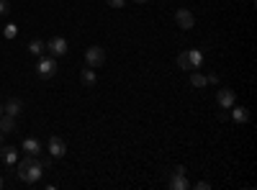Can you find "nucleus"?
Segmentation results:
<instances>
[{"label":"nucleus","instance_id":"1","mask_svg":"<svg viewBox=\"0 0 257 190\" xmlns=\"http://www.w3.org/2000/svg\"><path fill=\"white\" fill-rule=\"evenodd\" d=\"M16 172H18V177L24 180V182L34 185V182H39V180H41V175H44V164H41V159H39V157L26 154L21 162H16Z\"/></svg>","mask_w":257,"mask_h":190},{"label":"nucleus","instance_id":"2","mask_svg":"<svg viewBox=\"0 0 257 190\" xmlns=\"http://www.w3.org/2000/svg\"><path fill=\"white\" fill-rule=\"evenodd\" d=\"M201 65H203V52H198V49H188V52L178 54V67L180 70L193 72V70H198Z\"/></svg>","mask_w":257,"mask_h":190},{"label":"nucleus","instance_id":"3","mask_svg":"<svg viewBox=\"0 0 257 190\" xmlns=\"http://www.w3.org/2000/svg\"><path fill=\"white\" fill-rule=\"evenodd\" d=\"M36 75L41 80H49L57 75V57H44V59H39V65H36Z\"/></svg>","mask_w":257,"mask_h":190},{"label":"nucleus","instance_id":"4","mask_svg":"<svg viewBox=\"0 0 257 190\" xmlns=\"http://www.w3.org/2000/svg\"><path fill=\"white\" fill-rule=\"evenodd\" d=\"M85 62H88V67H93V70L103 67L105 49H103V47H88V52H85Z\"/></svg>","mask_w":257,"mask_h":190},{"label":"nucleus","instance_id":"5","mask_svg":"<svg viewBox=\"0 0 257 190\" xmlns=\"http://www.w3.org/2000/svg\"><path fill=\"white\" fill-rule=\"evenodd\" d=\"M44 49L52 57H64V54H67V41H64L62 36H54V39H49L47 44H44Z\"/></svg>","mask_w":257,"mask_h":190},{"label":"nucleus","instance_id":"6","mask_svg":"<svg viewBox=\"0 0 257 190\" xmlns=\"http://www.w3.org/2000/svg\"><path fill=\"white\" fill-rule=\"evenodd\" d=\"M175 21H178V26H180L183 31H190L193 26H196V16H193L188 8H178V11H175Z\"/></svg>","mask_w":257,"mask_h":190},{"label":"nucleus","instance_id":"7","mask_svg":"<svg viewBox=\"0 0 257 190\" xmlns=\"http://www.w3.org/2000/svg\"><path fill=\"white\" fill-rule=\"evenodd\" d=\"M64 154H67V144H64V139L52 136V139H49V157H52V159H62Z\"/></svg>","mask_w":257,"mask_h":190},{"label":"nucleus","instance_id":"8","mask_svg":"<svg viewBox=\"0 0 257 190\" xmlns=\"http://www.w3.org/2000/svg\"><path fill=\"white\" fill-rule=\"evenodd\" d=\"M170 187L173 190H188L190 187V182L185 177V167H178V170L173 172V177H170Z\"/></svg>","mask_w":257,"mask_h":190},{"label":"nucleus","instance_id":"9","mask_svg":"<svg viewBox=\"0 0 257 190\" xmlns=\"http://www.w3.org/2000/svg\"><path fill=\"white\" fill-rule=\"evenodd\" d=\"M216 103L221 105V108H231V105L237 103V93L229 90V88H221V90L216 93Z\"/></svg>","mask_w":257,"mask_h":190},{"label":"nucleus","instance_id":"10","mask_svg":"<svg viewBox=\"0 0 257 190\" xmlns=\"http://www.w3.org/2000/svg\"><path fill=\"white\" fill-rule=\"evenodd\" d=\"M80 82H82L85 88H93L95 82H98V77H95V70H93V67H85V70L80 72Z\"/></svg>","mask_w":257,"mask_h":190},{"label":"nucleus","instance_id":"11","mask_svg":"<svg viewBox=\"0 0 257 190\" xmlns=\"http://www.w3.org/2000/svg\"><path fill=\"white\" fill-rule=\"evenodd\" d=\"M237 123H244V121H249V111L244 108V105H231V113H229Z\"/></svg>","mask_w":257,"mask_h":190},{"label":"nucleus","instance_id":"12","mask_svg":"<svg viewBox=\"0 0 257 190\" xmlns=\"http://www.w3.org/2000/svg\"><path fill=\"white\" fill-rule=\"evenodd\" d=\"M21 108H24V103H21L18 98H11V100L3 105V113H8V116H13V118H16V116L21 113Z\"/></svg>","mask_w":257,"mask_h":190},{"label":"nucleus","instance_id":"13","mask_svg":"<svg viewBox=\"0 0 257 190\" xmlns=\"http://www.w3.org/2000/svg\"><path fill=\"white\" fill-rule=\"evenodd\" d=\"M0 157H3L6 164H16L18 162V152L16 146H0Z\"/></svg>","mask_w":257,"mask_h":190},{"label":"nucleus","instance_id":"14","mask_svg":"<svg viewBox=\"0 0 257 190\" xmlns=\"http://www.w3.org/2000/svg\"><path fill=\"white\" fill-rule=\"evenodd\" d=\"M0 131H3V134H13L16 131V118L8 116V113L0 116Z\"/></svg>","mask_w":257,"mask_h":190},{"label":"nucleus","instance_id":"15","mask_svg":"<svg viewBox=\"0 0 257 190\" xmlns=\"http://www.w3.org/2000/svg\"><path fill=\"white\" fill-rule=\"evenodd\" d=\"M21 149H24L26 154H31V157H39V152H41V144H39V139H26Z\"/></svg>","mask_w":257,"mask_h":190},{"label":"nucleus","instance_id":"16","mask_svg":"<svg viewBox=\"0 0 257 190\" xmlns=\"http://www.w3.org/2000/svg\"><path fill=\"white\" fill-rule=\"evenodd\" d=\"M190 85H193V88H198V90H203V88L208 85V82H206V77H203L201 72L193 70V72H190Z\"/></svg>","mask_w":257,"mask_h":190},{"label":"nucleus","instance_id":"17","mask_svg":"<svg viewBox=\"0 0 257 190\" xmlns=\"http://www.w3.org/2000/svg\"><path fill=\"white\" fill-rule=\"evenodd\" d=\"M29 52H31L34 57H41V54H44V41H39V39H34L31 44H29Z\"/></svg>","mask_w":257,"mask_h":190},{"label":"nucleus","instance_id":"18","mask_svg":"<svg viewBox=\"0 0 257 190\" xmlns=\"http://www.w3.org/2000/svg\"><path fill=\"white\" fill-rule=\"evenodd\" d=\"M3 34H6V39H16V34H18V29H16V24H8Z\"/></svg>","mask_w":257,"mask_h":190},{"label":"nucleus","instance_id":"19","mask_svg":"<svg viewBox=\"0 0 257 190\" xmlns=\"http://www.w3.org/2000/svg\"><path fill=\"white\" fill-rule=\"evenodd\" d=\"M11 13V6H8V0H0V16H8Z\"/></svg>","mask_w":257,"mask_h":190},{"label":"nucleus","instance_id":"20","mask_svg":"<svg viewBox=\"0 0 257 190\" xmlns=\"http://www.w3.org/2000/svg\"><path fill=\"white\" fill-rule=\"evenodd\" d=\"M105 3H108L111 8H123V3H126V0H105Z\"/></svg>","mask_w":257,"mask_h":190},{"label":"nucleus","instance_id":"21","mask_svg":"<svg viewBox=\"0 0 257 190\" xmlns=\"http://www.w3.org/2000/svg\"><path fill=\"white\" fill-rule=\"evenodd\" d=\"M206 82H208V85H216V82H219V75H216V72H211V75L206 77Z\"/></svg>","mask_w":257,"mask_h":190},{"label":"nucleus","instance_id":"22","mask_svg":"<svg viewBox=\"0 0 257 190\" xmlns=\"http://www.w3.org/2000/svg\"><path fill=\"white\" fill-rule=\"evenodd\" d=\"M211 187V182H206V180H198L196 182V190H208Z\"/></svg>","mask_w":257,"mask_h":190},{"label":"nucleus","instance_id":"23","mask_svg":"<svg viewBox=\"0 0 257 190\" xmlns=\"http://www.w3.org/2000/svg\"><path fill=\"white\" fill-rule=\"evenodd\" d=\"M3 136H6V134H3V131H0V146H3Z\"/></svg>","mask_w":257,"mask_h":190},{"label":"nucleus","instance_id":"24","mask_svg":"<svg viewBox=\"0 0 257 190\" xmlns=\"http://www.w3.org/2000/svg\"><path fill=\"white\" fill-rule=\"evenodd\" d=\"M137 3H149V0H137Z\"/></svg>","mask_w":257,"mask_h":190},{"label":"nucleus","instance_id":"25","mask_svg":"<svg viewBox=\"0 0 257 190\" xmlns=\"http://www.w3.org/2000/svg\"><path fill=\"white\" fill-rule=\"evenodd\" d=\"M0 116H3V105H0Z\"/></svg>","mask_w":257,"mask_h":190},{"label":"nucleus","instance_id":"26","mask_svg":"<svg viewBox=\"0 0 257 190\" xmlns=\"http://www.w3.org/2000/svg\"><path fill=\"white\" fill-rule=\"evenodd\" d=\"M0 187H3V177H0Z\"/></svg>","mask_w":257,"mask_h":190}]
</instances>
